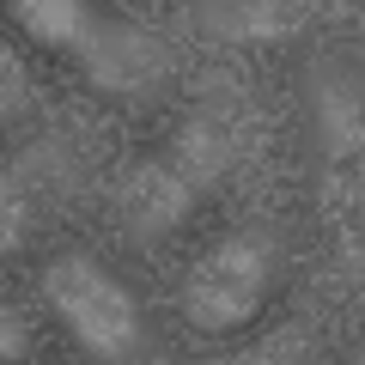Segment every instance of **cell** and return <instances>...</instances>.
Instances as JSON below:
<instances>
[{"mask_svg": "<svg viewBox=\"0 0 365 365\" xmlns=\"http://www.w3.org/2000/svg\"><path fill=\"white\" fill-rule=\"evenodd\" d=\"M250 140H256V104H250L244 79H207L195 91V104L170 122V134L153 146V153L128 158V170L116 177V195H110V213H116V232L128 237L134 250H158L195 220V207L225 189L237 177V165L250 158Z\"/></svg>", "mask_w": 365, "mask_h": 365, "instance_id": "cell-1", "label": "cell"}, {"mask_svg": "<svg viewBox=\"0 0 365 365\" xmlns=\"http://www.w3.org/2000/svg\"><path fill=\"white\" fill-rule=\"evenodd\" d=\"M6 13L25 25L37 49L79 67V79L116 104H153L177 79V49L165 31L116 13L104 0H6Z\"/></svg>", "mask_w": 365, "mask_h": 365, "instance_id": "cell-2", "label": "cell"}, {"mask_svg": "<svg viewBox=\"0 0 365 365\" xmlns=\"http://www.w3.org/2000/svg\"><path fill=\"white\" fill-rule=\"evenodd\" d=\"M287 274H292V232L280 220H244L189 262L177 287V311L201 335H237L274 304Z\"/></svg>", "mask_w": 365, "mask_h": 365, "instance_id": "cell-3", "label": "cell"}, {"mask_svg": "<svg viewBox=\"0 0 365 365\" xmlns=\"http://www.w3.org/2000/svg\"><path fill=\"white\" fill-rule=\"evenodd\" d=\"M37 292L61 329L79 341V353L104 365H140L158 359V335H153V317H146L140 292L110 268L98 250H55L37 274Z\"/></svg>", "mask_w": 365, "mask_h": 365, "instance_id": "cell-4", "label": "cell"}, {"mask_svg": "<svg viewBox=\"0 0 365 365\" xmlns=\"http://www.w3.org/2000/svg\"><path fill=\"white\" fill-rule=\"evenodd\" d=\"M91 189V165L73 134H37L0 165V262L25 256Z\"/></svg>", "mask_w": 365, "mask_h": 365, "instance_id": "cell-5", "label": "cell"}, {"mask_svg": "<svg viewBox=\"0 0 365 365\" xmlns=\"http://www.w3.org/2000/svg\"><path fill=\"white\" fill-rule=\"evenodd\" d=\"M299 116L323 189L335 201L353 195L359 153H365V86H359V61L347 49H317L299 67Z\"/></svg>", "mask_w": 365, "mask_h": 365, "instance_id": "cell-6", "label": "cell"}, {"mask_svg": "<svg viewBox=\"0 0 365 365\" xmlns=\"http://www.w3.org/2000/svg\"><path fill=\"white\" fill-rule=\"evenodd\" d=\"M323 0H195L189 31L220 49H280L317 25Z\"/></svg>", "mask_w": 365, "mask_h": 365, "instance_id": "cell-7", "label": "cell"}, {"mask_svg": "<svg viewBox=\"0 0 365 365\" xmlns=\"http://www.w3.org/2000/svg\"><path fill=\"white\" fill-rule=\"evenodd\" d=\"M37 104V86H31V73H25V61H19L6 43H0V128H13L25 110Z\"/></svg>", "mask_w": 365, "mask_h": 365, "instance_id": "cell-8", "label": "cell"}, {"mask_svg": "<svg viewBox=\"0 0 365 365\" xmlns=\"http://www.w3.org/2000/svg\"><path fill=\"white\" fill-rule=\"evenodd\" d=\"M37 341H31V323L13 311V304H0V359H31Z\"/></svg>", "mask_w": 365, "mask_h": 365, "instance_id": "cell-9", "label": "cell"}]
</instances>
